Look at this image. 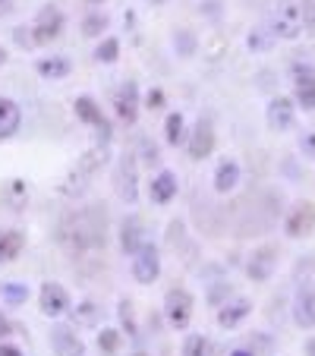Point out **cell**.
I'll use <instances>...</instances> for the list:
<instances>
[{
	"label": "cell",
	"instance_id": "35",
	"mask_svg": "<svg viewBox=\"0 0 315 356\" xmlns=\"http://www.w3.org/2000/svg\"><path fill=\"white\" fill-rule=\"evenodd\" d=\"M306 152L309 155H315V139H306Z\"/></svg>",
	"mask_w": 315,
	"mask_h": 356
},
{
	"label": "cell",
	"instance_id": "24",
	"mask_svg": "<svg viewBox=\"0 0 315 356\" xmlns=\"http://www.w3.org/2000/svg\"><path fill=\"white\" fill-rule=\"evenodd\" d=\"M0 300H7L10 306H19L29 300V287L19 281H0Z\"/></svg>",
	"mask_w": 315,
	"mask_h": 356
},
{
	"label": "cell",
	"instance_id": "5",
	"mask_svg": "<svg viewBox=\"0 0 315 356\" xmlns=\"http://www.w3.org/2000/svg\"><path fill=\"white\" fill-rule=\"evenodd\" d=\"M161 275V256H158V246L154 243H142V249L133 256V277L139 284H152Z\"/></svg>",
	"mask_w": 315,
	"mask_h": 356
},
{
	"label": "cell",
	"instance_id": "22",
	"mask_svg": "<svg viewBox=\"0 0 315 356\" xmlns=\"http://www.w3.org/2000/svg\"><path fill=\"white\" fill-rule=\"evenodd\" d=\"M240 183V164L236 161H221L215 170V189L218 193H230Z\"/></svg>",
	"mask_w": 315,
	"mask_h": 356
},
{
	"label": "cell",
	"instance_id": "29",
	"mask_svg": "<svg viewBox=\"0 0 315 356\" xmlns=\"http://www.w3.org/2000/svg\"><path fill=\"white\" fill-rule=\"evenodd\" d=\"M98 343H101V350H104V353H117V343H120V337H117L114 328H104V331H101V337H98Z\"/></svg>",
	"mask_w": 315,
	"mask_h": 356
},
{
	"label": "cell",
	"instance_id": "17",
	"mask_svg": "<svg viewBox=\"0 0 315 356\" xmlns=\"http://www.w3.org/2000/svg\"><path fill=\"white\" fill-rule=\"evenodd\" d=\"M271 268H275V249H259L252 259H249V277L252 281H268Z\"/></svg>",
	"mask_w": 315,
	"mask_h": 356
},
{
	"label": "cell",
	"instance_id": "36",
	"mask_svg": "<svg viewBox=\"0 0 315 356\" xmlns=\"http://www.w3.org/2000/svg\"><path fill=\"white\" fill-rule=\"evenodd\" d=\"M230 356H252V353H249V350H234Z\"/></svg>",
	"mask_w": 315,
	"mask_h": 356
},
{
	"label": "cell",
	"instance_id": "1",
	"mask_svg": "<svg viewBox=\"0 0 315 356\" xmlns=\"http://www.w3.org/2000/svg\"><path fill=\"white\" fill-rule=\"evenodd\" d=\"M309 3H312V0H281L275 16H271V35L284 38V41L300 38L302 29H306Z\"/></svg>",
	"mask_w": 315,
	"mask_h": 356
},
{
	"label": "cell",
	"instance_id": "20",
	"mask_svg": "<svg viewBox=\"0 0 315 356\" xmlns=\"http://www.w3.org/2000/svg\"><path fill=\"white\" fill-rule=\"evenodd\" d=\"M249 309H252L249 300H234L230 306H224V309L218 312V325H221V328H234V325H240L243 318L249 316Z\"/></svg>",
	"mask_w": 315,
	"mask_h": 356
},
{
	"label": "cell",
	"instance_id": "39",
	"mask_svg": "<svg viewBox=\"0 0 315 356\" xmlns=\"http://www.w3.org/2000/svg\"><path fill=\"white\" fill-rule=\"evenodd\" d=\"M92 3H101V0H92Z\"/></svg>",
	"mask_w": 315,
	"mask_h": 356
},
{
	"label": "cell",
	"instance_id": "14",
	"mask_svg": "<svg viewBox=\"0 0 315 356\" xmlns=\"http://www.w3.org/2000/svg\"><path fill=\"white\" fill-rule=\"evenodd\" d=\"M312 227H315V209L309 205V202H302V205H296V209L290 211L287 234L290 236H306V234H312Z\"/></svg>",
	"mask_w": 315,
	"mask_h": 356
},
{
	"label": "cell",
	"instance_id": "12",
	"mask_svg": "<svg viewBox=\"0 0 315 356\" xmlns=\"http://www.w3.org/2000/svg\"><path fill=\"white\" fill-rule=\"evenodd\" d=\"M76 117L79 120H86V123H92L95 129H98V136L101 139H108L111 136V127H108V120H104V114L98 111V104H95L88 95H82V98H76Z\"/></svg>",
	"mask_w": 315,
	"mask_h": 356
},
{
	"label": "cell",
	"instance_id": "9",
	"mask_svg": "<svg viewBox=\"0 0 315 356\" xmlns=\"http://www.w3.org/2000/svg\"><path fill=\"white\" fill-rule=\"evenodd\" d=\"M51 347H54L57 356H86V343H82L79 334H76L73 328H67V325H57V328L51 331Z\"/></svg>",
	"mask_w": 315,
	"mask_h": 356
},
{
	"label": "cell",
	"instance_id": "21",
	"mask_svg": "<svg viewBox=\"0 0 315 356\" xmlns=\"http://www.w3.org/2000/svg\"><path fill=\"white\" fill-rule=\"evenodd\" d=\"M117 189L127 202H136V164L129 158L120 161V170H117Z\"/></svg>",
	"mask_w": 315,
	"mask_h": 356
},
{
	"label": "cell",
	"instance_id": "15",
	"mask_svg": "<svg viewBox=\"0 0 315 356\" xmlns=\"http://www.w3.org/2000/svg\"><path fill=\"white\" fill-rule=\"evenodd\" d=\"M120 243H123V252L127 256H136L142 249V224H139V218L136 215H129L127 221H123V227H120Z\"/></svg>",
	"mask_w": 315,
	"mask_h": 356
},
{
	"label": "cell",
	"instance_id": "33",
	"mask_svg": "<svg viewBox=\"0 0 315 356\" xmlns=\"http://www.w3.org/2000/svg\"><path fill=\"white\" fill-rule=\"evenodd\" d=\"M0 356H22V350L13 347V343H3V347H0Z\"/></svg>",
	"mask_w": 315,
	"mask_h": 356
},
{
	"label": "cell",
	"instance_id": "31",
	"mask_svg": "<svg viewBox=\"0 0 315 356\" xmlns=\"http://www.w3.org/2000/svg\"><path fill=\"white\" fill-rule=\"evenodd\" d=\"M145 104H148V108H161V104H164V92H161V88H152V92H148V98H145Z\"/></svg>",
	"mask_w": 315,
	"mask_h": 356
},
{
	"label": "cell",
	"instance_id": "25",
	"mask_svg": "<svg viewBox=\"0 0 315 356\" xmlns=\"http://www.w3.org/2000/svg\"><path fill=\"white\" fill-rule=\"evenodd\" d=\"M164 139L170 145H180L183 142V114H168V123H164Z\"/></svg>",
	"mask_w": 315,
	"mask_h": 356
},
{
	"label": "cell",
	"instance_id": "7",
	"mask_svg": "<svg viewBox=\"0 0 315 356\" xmlns=\"http://www.w3.org/2000/svg\"><path fill=\"white\" fill-rule=\"evenodd\" d=\"M293 322L300 328H315V287L312 284H300L293 296Z\"/></svg>",
	"mask_w": 315,
	"mask_h": 356
},
{
	"label": "cell",
	"instance_id": "27",
	"mask_svg": "<svg viewBox=\"0 0 315 356\" xmlns=\"http://www.w3.org/2000/svg\"><path fill=\"white\" fill-rule=\"evenodd\" d=\"M211 353V343L202 334H189L186 343H183V356H208Z\"/></svg>",
	"mask_w": 315,
	"mask_h": 356
},
{
	"label": "cell",
	"instance_id": "6",
	"mask_svg": "<svg viewBox=\"0 0 315 356\" xmlns=\"http://www.w3.org/2000/svg\"><path fill=\"white\" fill-rule=\"evenodd\" d=\"M293 98L302 111H315V67L302 63L293 70Z\"/></svg>",
	"mask_w": 315,
	"mask_h": 356
},
{
	"label": "cell",
	"instance_id": "4",
	"mask_svg": "<svg viewBox=\"0 0 315 356\" xmlns=\"http://www.w3.org/2000/svg\"><path fill=\"white\" fill-rule=\"evenodd\" d=\"M164 316H168V322L174 328H186L189 318H193V296H189V290H183V287L168 290V296H164Z\"/></svg>",
	"mask_w": 315,
	"mask_h": 356
},
{
	"label": "cell",
	"instance_id": "30",
	"mask_svg": "<svg viewBox=\"0 0 315 356\" xmlns=\"http://www.w3.org/2000/svg\"><path fill=\"white\" fill-rule=\"evenodd\" d=\"M108 26V16H101V13H95V16H88L86 22H82V32L86 35H101V29Z\"/></svg>",
	"mask_w": 315,
	"mask_h": 356
},
{
	"label": "cell",
	"instance_id": "19",
	"mask_svg": "<svg viewBox=\"0 0 315 356\" xmlns=\"http://www.w3.org/2000/svg\"><path fill=\"white\" fill-rule=\"evenodd\" d=\"M26 246V236L19 230H0V262H13Z\"/></svg>",
	"mask_w": 315,
	"mask_h": 356
},
{
	"label": "cell",
	"instance_id": "16",
	"mask_svg": "<svg viewBox=\"0 0 315 356\" xmlns=\"http://www.w3.org/2000/svg\"><path fill=\"white\" fill-rule=\"evenodd\" d=\"M174 195H177V174L174 170H161V174L152 180V199L158 202V205H168Z\"/></svg>",
	"mask_w": 315,
	"mask_h": 356
},
{
	"label": "cell",
	"instance_id": "10",
	"mask_svg": "<svg viewBox=\"0 0 315 356\" xmlns=\"http://www.w3.org/2000/svg\"><path fill=\"white\" fill-rule=\"evenodd\" d=\"M265 120H268V127L275 129V133H287V129L293 127V101L275 98L268 104V111H265Z\"/></svg>",
	"mask_w": 315,
	"mask_h": 356
},
{
	"label": "cell",
	"instance_id": "8",
	"mask_svg": "<svg viewBox=\"0 0 315 356\" xmlns=\"http://www.w3.org/2000/svg\"><path fill=\"white\" fill-rule=\"evenodd\" d=\"M38 302H41V312L47 318H60L63 312L70 309V293L60 287V284H45L38 293Z\"/></svg>",
	"mask_w": 315,
	"mask_h": 356
},
{
	"label": "cell",
	"instance_id": "32",
	"mask_svg": "<svg viewBox=\"0 0 315 356\" xmlns=\"http://www.w3.org/2000/svg\"><path fill=\"white\" fill-rule=\"evenodd\" d=\"M142 152H145V161H158V148H154V145L142 142Z\"/></svg>",
	"mask_w": 315,
	"mask_h": 356
},
{
	"label": "cell",
	"instance_id": "38",
	"mask_svg": "<svg viewBox=\"0 0 315 356\" xmlns=\"http://www.w3.org/2000/svg\"><path fill=\"white\" fill-rule=\"evenodd\" d=\"M0 3H10V0H0Z\"/></svg>",
	"mask_w": 315,
	"mask_h": 356
},
{
	"label": "cell",
	"instance_id": "11",
	"mask_svg": "<svg viewBox=\"0 0 315 356\" xmlns=\"http://www.w3.org/2000/svg\"><path fill=\"white\" fill-rule=\"evenodd\" d=\"M117 114H120V120L133 123L136 114H139V88H136V82H123L120 88H117Z\"/></svg>",
	"mask_w": 315,
	"mask_h": 356
},
{
	"label": "cell",
	"instance_id": "3",
	"mask_svg": "<svg viewBox=\"0 0 315 356\" xmlns=\"http://www.w3.org/2000/svg\"><path fill=\"white\" fill-rule=\"evenodd\" d=\"M63 29V13L57 7H41L32 22V44H51Z\"/></svg>",
	"mask_w": 315,
	"mask_h": 356
},
{
	"label": "cell",
	"instance_id": "34",
	"mask_svg": "<svg viewBox=\"0 0 315 356\" xmlns=\"http://www.w3.org/2000/svg\"><path fill=\"white\" fill-rule=\"evenodd\" d=\"M7 334H10V322L0 316V337H7Z\"/></svg>",
	"mask_w": 315,
	"mask_h": 356
},
{
	"label": "cell",
	"instance_id": "18",
	"mask_svg": "<svg viewBox=\"0 0 315 356\" xmlns=\"http://www.w3.org/2000/svg\"><path fill=\"white\" fill-rule=\"evenodd\" d=\"M19 108H16L10 98H0V139H10V136L19 129Z\"/></svg>",
	"mask_w": 315,
	"mask_h": 356
},
{
	"label": "cell",
	"instance_id": "26",
	"mask_svg": "<svg viewBox=\"0 0 315 356\" xmlns=\"http://www.w3.org/2000/svg\"><path fill=\"white\" fill-rule=\"evenodd\" d=\"M117 54H120V41L117 38H104L98 44V51H95V60H101V63H114L117 60Z\"/></svg>",
	"mask_w": 315,
	"mask_h": 356
},
{
	"label": "cell",
	"instance_id": "23",
	"mask_svg": "<svg viewBox=\"0 0 315 356\" xmlns=\"http://www.w3.org/2000/svg\"><path fill=\"white\" fill-rule=\"evenodd\" d=\"M38 73L45 79H67L70 60H63V57H45V60H38Z\"/></svg>",
	"mask_w": 315,
	"mask_h": 356
},
{
	"label": "cell",
	"instance_id": "2",
	"mask_svg": "<svg viewBox=\"0 0 315 356\" xmlns=\"http://www.w3.org/2000/svg\"><path fill=\"white\" fill-rule=\"evenodd\" d=\"M95 218V211H79V215H73L67 224H63V240L70 243L73 249H95V246H104V221H95L88 224Z\"/></svg>",
	"mask_w": 315,
	"mask_h": 356
},
{
	"label": "cell",
	"instance_id": "37",
	"mask_svg": "<svg viewBox=\"0 0 315 356\" xmlns=\"http://www.w3.org/2000/svg\"><path fill=\"white\" fill-rule=\"evenodd\" d=\"M3 60H7V51H3V47H0V63H3Z\"/></svg>",
	"mask_w": 315,
	"mask_h": 356
},
{
	"label": "cell",
	"instance_id": "28",
	"mask_svg": "<svg viewBox=\"0 0 315 356\" xmlns=\"http://www.w3.org/2000/svg\"><path fill=\"white\" fill-rule=\"evenodd\" d=\"M271 41H275V35H271V29H268V35L261 32H255V35H249V47H252V51H268L271 47Z\"/></svg>",
	"mask_w": 315,
	"mask_h": 356
},
{
	"label": "cell",
	"instance_id": "13",
	"mask_svg": "<svg viewBox=\"0 0 315 356\" xmlns=\"http://www.w3.org/2000/svg\"><path fill=\"white\" fill-rule=\"evenodd\" d=\"M215 148V129L208 120H199L193 129V139H189V155L193 158H208Z\"/></svg>",
	"mask_w": 315,
	"mask_h": 356
}]
</instances>
